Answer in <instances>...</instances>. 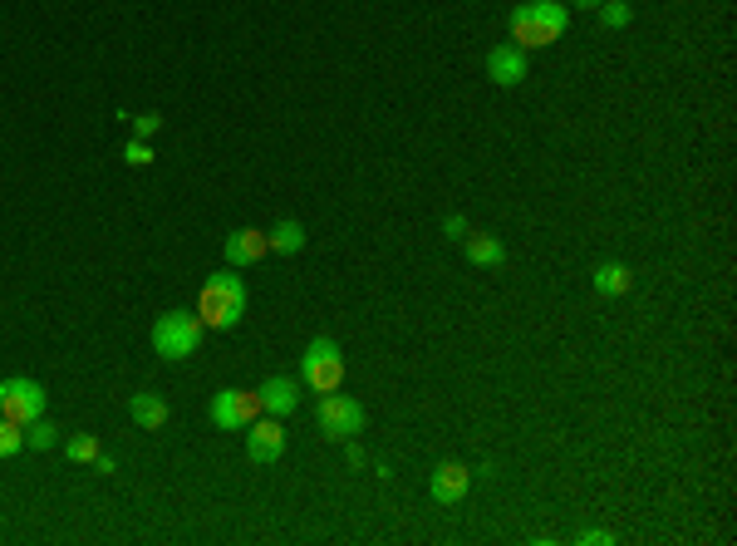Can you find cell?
<instances>
[{
  "label": "cell",
  "instance_id": "6da1fadb",
  "mask_svg": "<svg viewBox=\"0 0 737 546\" xmlns=\"http://www.w3.org/2000/svg\"><path fill=\"white\" fill-rule=\"evenodd\" d=\"M570 25V5L561 0H531V5H516L511 10V45L521 50H541V45H556Z\"/></svg>",
  "mask_w": 737,
  "mask_h": 546
},
{
  "label": "cell",
  "instance_id": "7a4b0ae2",
  "mask_svg": "<svg viewBox=\"0 0 737 546\" xmlns=\"http://www.w3.org/2000/svg\"><path fill=\"white\" fill-rule=\"evenodd\" d=\"M246 315V281L236 271H217L202 281V296H197V320L207 330H236Z\"/></svg>",
  "mask_w": 737,
  "mask_h": 546
},
{
  "label": "cell",
  "instance_id": "3957f363",
  "mask_svg": "<svg viewBox=\"0 0 737 546\" xmlns=\"http://www.w3.org/2000/svg\"><path fill=\"white\" fill-rule=\"evenodd\" d=\"M202 330H207V325H202L192 310H163V315L153 320V350L168 364H182L187 355H197Z\"/></svg>",
  "mask_w": 737,
  "mask_h": 546
},
{
  "label": "cell",
  "instance_id": "277c9868",
  "mask_svg": "<svg viewBox=\"0 0 737 546\" xmlns=\"http://www.w3.org/2000/svg\"><path fill=\"white\" fill-rule=\"evenodd\" d=\"M300 384H310L315 394H330L344 384V355L330 335H315L305 345V360H300Z\"/></svg>",
  "mask_w": 737,
  "mask_h": 546
},
{
  "label": "cell",
  "instance_id": "5b68a950",
  "mask_svg": "<svg viewBox=\"0 0 737 546\" xmlns=\"http://www.w3.org/2000/svg\"><path fill=\"white\" fill-rule=\"evenodd\" d=\"M45 404H50V394H45L35 379H25V374L0 379V419L35 424V419H45Z\"/></svg>",
  "mask_w": 737,
  "mask_h": 546
},
{
  "label": "cell",
  "instance_id": "8992f818",
  "mask_svg": "<svg viewBox=\"0 0 737 546\" xmlns=\"http://www.w3.org/2000/svg\"><path fill=\"white\" fill-rule=\"evenodd\" d=\"M315 419H320V433H325L330 443H349L354 433H364V409H359L349 394H335V389L320 399Z\"/></svg>",
  "mask_w": 737,
  "mask_h": 546
},
{
  "label": "cell",
  "instance_id": "52a82bcc",
  "mask_svg": "<svg viewBox=\"0 0 737 546\" xmlns=\"http://www.w3.org/2000/svg\"><path fill=\"white\" fill-rule=\"evenodd\" d=\"M266 409H261V394L256 389H222V394H212V424L236 433V428L256 424Z\"/></svg>",
  "mask_w": 737,
  "mask_h": 546
},
{
  "label": "cell",
  "instance_id": "ba28073f",
  "mask_svg": "<svg viewBox=\"0 0 737 546\" xmlns=\"http://www.w3.org/2000/svg\"><path fill=\"white\" fill-rule=\"evenodd\" d=\"M281 453H285V428L276 414L246 424V458H251V463H276Z\"/></svg>",
  "mask_w": 737,
  "mask_h": 546
},
{
  "label": "cell",
  "instance_id": "9c48e42d",
  "mask_svg": "<svg viewBox=\"0 0 737 546\" xmlns=\"http://www.w3.org/2000/svg\"><path fill=\"white\" fill-rule=\"evenodd\" d=\"M256 394H261V409L276 414V419H285V414L300 409V379H290V374H271Z\"/></svg>",
  "mask_w": 737,
  "mask_h": 546
},
{
  "label": "cell",
  "instance_id": "30bf717a",
  "mask_svg": "<svg viewBox=\"0 0 737 546\" xmlns=\"http://www.w3.org/2000/svg\"><path fill=\"white\" fill-rule=\"evenodd\" d=\"M487 79L502 84V89H516V84L526 79V50H521V45H497V50L487 55Z\"/></svg>",
  "mask_w": 737,
  "mask_h": 546
},
{
  "label": "cell",
  "instance_id": "8fae6325",
  "mask_svg": "<svg viewBox=\"0 0 737 546\" xmlns=\"http://www.w3.org/2000/svg\"><path fill=\"white\" fill-rule=\"evenodd\" d=\"M467 487H472V468H467V463H438V468H433V502L457 507V502L467 497Z\"/></svg>",
  "mask_w": 737,
  "mask_h": 546
},
{
  "label": "cell",
  "instance_id": "7c38bea8",
  "mask_svg": "<svg viewBox=\"0 0 737 546\" xmlns=\"http://www.w3.org/2000/svg\"><path fill=\"white\" fill-rule=\"evenodd\" d=\"M222 251H227V266H256V261L271 251V242H266V232H256V227H236L227 242H222Z\"/></svg>",
  "mask_w": 737,
  "mask_h": 546
},
{
  "label": "cell",
  "instance_id": "4fadbf2b",
  "mask_svg": "<svg viewBox=\"0 0 737 546\" xmlns=\"http://www.w3.org/2000/svg\"><path fill=\"white\" fill-rule=\"evenodd\" d=\"M128 414H133V424L148 428V433H158V428L172 419V409H168L163 394H133V399H128Z\"/></svg>",
  "mask_w": 737,
  "mask_h": 546
},
{
  "label": "cell",
  "instance_id": "5bb4252c",
  "mask_svg": "<svg viewBox=\"0 0 737 546\" xmlns=\"http://www.w3.org/2000/svg\"><path fill=\"white\" fill-rule=\"evenodd\" d=\"M590 286L600 291V296H629V286H634V276H629V266L624 261H600L595 271H590Z\"/></svg>",
  "mask_w": 737,
  "mask_h": 546
},
{
  "label": "cell",
  "instance_id": "9a60e30c",
  "mask_svg": "<svg viewBox=\"0 0 737 546\" xmlns=\"http://www.w3.org/2000/svg\"><path fill=\"white\" fill-rule=\"evenodd\" d=\"M462 251H467L472 266H502V261H507V246H502V237H492V232L462 237Z\"/></svg>",
  "mask_w": 737,
  "mask_h": 546
},
{
  "label": "cell",
  "instance_id": "2e32d148",
  "mask_svg": "<svg viewBox=\"0 0 737 546\" xmlns=\"http://www.w3.org/2000/svg\"><path fill=\"white\" fill-rule=\"evenodd\" d=\"M266 242H271L276 256H295V251H305V227H300L295 217H285V222H276V227L266 232Z\"/></svg>",
  "mask_w": 737,
  "mask_h": 546
},
{
  "label": "cell",
  "instance_id": "e0dca14e",
  "mask_svg": "<svg viewBox=\"0 0 737 546\" xmlns=\"http://www.w3.org/2000/svg\"><path fill=\"white\" fill-rule=\"evenodd\" d=\"M59 443V428L50 419H35V424H25V448H35V453H50Z\"/></svg>",
  "mask_w": 737,
  "mask_h": 546
},
{
  "label": "cell",
  "instance_id": "ac0fdd59",
  "mask_svg": "<svg viewBox=\"0 0 737 546\" xmlns=\"http://www.w3.org/2000/svg\"><path fill=\"white\" fill-rule=\"evenodd\" d=\"M64 458H69V463H79V468H84V463H94V458H99V438H94V433H74V438L64 443Z\"/></svg>",
  "mask_w": 737,
  "mask_h": 546
},
{
  "label": "cell",
  "instance_id": "d6986e66",
  "mask_svg": "<svg viewBox=\"0 0 737 546\" xmlns=\"http://www.w3.org/2000/svg\"><path fill=\"white\" fill-rule=\"evenodd\" d=\"M595 10H600V25H605V30H624V25H629V15H634V10H629V0H600Z\"/></svg>",
  "mask_w": 737,
  "mask_h": 546
},
{
  "label": "cell",
  "instance_id": "ffe728a7",
  "mask_svg": "<svg viewBox=\"0 0 737 546\" xmlns=\"http://www.w3.org/2000/svg\"><path fill=\"white\" fill-rule=\"evenodd\" d=\"M25 448V424H15V419H0V458H15Z\"/></svg>",
  "mask_w": 737,
  "mask_h": 546
},
{
  "label": "cell",
  "instance_id": "44dd1931",
  "mask_svg": "<svg viewBox=\"0 0 737 546\" xmlns=\"http://www.w3.org/2000/svg\"><path fill=\"white\" fill-rule=\"evenodd\" d=\"M123 163H128V168H148V163H153V148H148V138H128V148H123Z\"/></svg>",
  "mask_w": 737,
  "mask_h": 546
},
{
  "label": "cell",
  "instance_id": "7402d4cb",
  "mask_svg": "<svg viewBox=\"0 0 737 546\" xmlns=\"http://www.w3.org/2000/svg\"><path fill=\"white\" fill-rule=\"evenodd\" d=\"M158 128H163V114H138L133 119V138H153Z\"/></svg>",
  "mask_w": 737,
  "mask_h": 546
},
{
  "label": "cell",
  "instance_id": "603a6c76",
  "mask_svg": "<svg viewBox=\"0 0 737 546\" xmlns=\"http://www.w3.org/2000/svg\"><path fill=\"white\" fill-rule=\"evenodd\" d=\"M443 232H448L453 242H462V237H467V217H448V222H443Z\"/></svg>",
  "mask_w": 737,
  "mask_h": 546
},
{
  "label": "cell",
  "instance_id": "cb8c5ba5",
  "mask_svg": "<svg viewBox=\"0 0 737 546\" xmlns=\"http://www.w3.org/2000/svg\"><path fill=\"white\" fill-rule=\"evenodd\" d=\"M344 458H349V468H364V448H359V443H354V438H349V443H344Z\"/></svg>",
  "mask_w": 737,
  "mask_h": 546
},
{
  "label": "cell",
  "instance_id": "d4e9b609",
  "mask_svg": "<svg viewBox=\"0 0 737 546\" xmlns=\"http://www.w3.org/2000/svg\"><path fill=\"white\" fill-rule=\"evenodd\" d=\"M94 468H99V473H118V463H114V458H109V453H104V448H99V458H94Z\"/></svg>",
  "mask_w": 737,
  "mask_h": 546
},
{
  "label": "cell",
  "instance_id": "484cf974",
  "mask_svg": "<svg viewBox=\"0 0 737 546\" xmlns=\"http://www.w3.org/2000/svg\"><path fill=\"white\" fill-rule=\"evenodd\" d=\"M580 542H595V546H605V542H615L610 532H580Z\"/></svg>",
  "mask_w": 737,
  "mask_h": 546
},
{
  "label": "cell",
  "instance_id": "4316f807",
  "mask_svg": "<svg viewBox=\"0 0 737 546\" xmlns=\"http://www.w3.org/2000/svg\"><path fill=\"white\" fill-rule=\"evenodd\" d=\"M570 5H580V10H595V5H600V0H570Z\"/></svg>",
  "mask_w": 737,
  "mask_h": 546
}]
</instances>
